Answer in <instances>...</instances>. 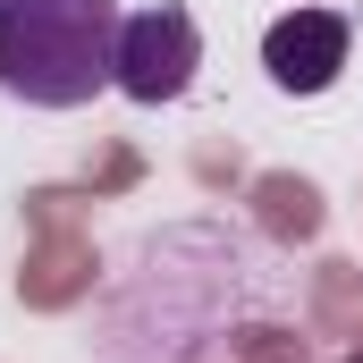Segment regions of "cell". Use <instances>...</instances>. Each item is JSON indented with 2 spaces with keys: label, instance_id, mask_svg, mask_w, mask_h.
<instances>
[{
  "label": "cell",
  "instance_id": "6da1fadb",
  "mask_svg": "<svg viewBox=\"0 0 363 363\" xmlns=\"http://www.w3.org/2000/svg\"><path fill=\"white\" fill-rule=\"evenodd\" d=\"M118 0H0V93L77 110L118 85Z\"/></svg>",
  "mask_w": 363,
  "mask_h": 363
},
{
  "label": "cell",
  "instance_id": "7a4b0ae2",
  "mask_svg": "<svg viewBox=\"0 0 363 363\" xmlns=\"http://www.w3.org/2000/svg\"><path fill=\"white\" fill-rule=\"evenodd\" d=\"M194 68H203V34H194V17L178 0L135 9L118 26V93L127 101H178L194 85Z\"/></svg>",
  "mask_w": 363,
  "mask_h": 363
},
{
  "label": "cell",
  "instance_id": "3957f363",
  "mask_svg": "<svg viewBox=\"0 0 363 363\" xmlns=\"http://www.w3.org/2000/svg\"><path fill=\"white\" fill-rule=\"evenodd\" d=\"M347 17L338 9H287L271 34H262V68H271L279 93H330L338 68H347Z\"/></svg>",
  "mask_w": 363,
  "mask_h": 363
}]
</instances>
